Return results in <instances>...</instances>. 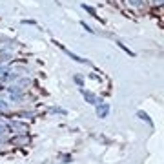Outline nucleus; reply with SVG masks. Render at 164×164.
<instances>
[{
    "label": "nucleus",
    "mask_w": 164,
    "mask_h": 164,
    "mask_svg": "<svg viewBox=\"0 0 164 164\" xmlns=\"http://www.w3.org/2000/svg\"><path fill=\"white\" fill-rule=\"evenodd\" d=\"M137 115H139V117H141V119H142V121H146V122L150 124V126H151V119H150V117H148V113H144V111H139V113H137Z\"/></svg>",
    "instance_id": "nucleus-1"
},
{
    "label": "nucleus",
    "mask_w": 164,
    "mask_h": 164,
    "mask_svg": "<svg viewBox=\"0 0 164 164\" xmlns=\"http://www.w3.org/2000/svg\"><path fill=\"white\" fill-rule=\"evenodd\" d=\"M108 109H109L108 106H104V108H100V109H99V115H100V117H106V115H108Z\"/></svg>",
    "instance_id": "nucleus-2"
},
{
    "label": "nucleus",
    "mask_w": 164,
    "mask_h": 164,
    "mask_svg": "<svg viewBox=\"0 0 164 164\" xmlns=\"http://www.w3.org/2000/svg\"><path fill=\"white\" fill-rule=\"evenodd\" d=\"M84 97H86V99H88V100H91V102L95 104V97H93V95H91V93H84Z\"/></svg>",
    "instance_id": "nucleus-3"
},
{
    "label": "nucleus",
    "mask_w": 164,
    "mask_h": 164,
    "mask_svg": "<svg viewBox=\"0 0 164 164\" xmlns=\"http://www.w3.org/2000/svg\"><path fill=\"white\" fill-rule=\"evenodd\" d=\"M84 9H88V11H89V13H91L93 17H97V15H95V9H93V7H89V6H84Z\"/></svg>",
    "instance_id": "nucleus-4"
},
{
    "label": "nucleus",
    "mask_w": 164,
    "mask_h": 164,
    "mask_svg": "<svg viewBox=\"0 0 164 164\" xmlns=\"http://www.w3.org/2000/svg\"><path fill=\"white\" fill-rule=\"evenodd\" d=\"M129 4H135V6H141V2H139V0H129Z\"/></svg>",
    "instance_id": "nucleus-5"
}]
</instances>
